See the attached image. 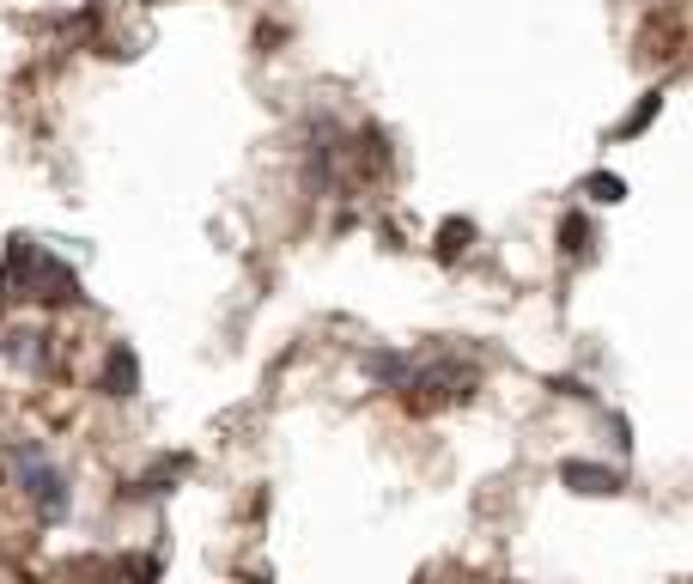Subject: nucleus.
<instances>
[{"instance_id":"obj_4","label":"nucleus","mask_w":693,"mask_h":584,"mask_svg":"<svg viewBox=\"0 0 693 584\" xmlns=\"http://www.w3.org/2000/svg\"><path fill=\"white\" fill-rule=\"evenodd\" d=\"M584 189H590L596 201H621V195H627V183H621V177H590Z\"/></svg>"},{"instance_id":"obj_1","label":"nucleus","mask_w":693,"mask_h":584,"mask_svg":"<svg viewBox=\"0 0 693 584\" xmlns=\"http://www.w3.org/2000/svg\"><path fill=\"white\" fill-rule=\"evenodd\" d=\"M7 463L19 469V481H25V493L37 499V511L43 518H67V475L37 451V445H13L7 451Z\"/></svg>"},{"instance_id":"obj_5","label":"nucleus","mask_w":693,"mask_h":584,"mask_svg":"<svg viewBox=\"0 0 693 584\" xmlns=\"http://www.w3.org/2000/svg\"><path fill=\"white\" fill-rule=\"evenodd\" d=\"M651 116H657V92H645V98H639V110L627 116V128H621V134H639V128H645Z\"/></svg>"},{"instance_id":"obj_3","label":"nucleus","mask_w":693,"mask_h":584,"mask_svg":"<svg viewBox=\"0 0 693 584\" xmlns=\"http://www.w3.org/2000/svg\"><path fill=\"white\" fill-rule=\"evenodd\" d=\"M104 396H134V353H128V347H116V353H110Z\"/></svg>"},{"instance_id":"obj_2","label":"nucleus","mask_w":693,"mask_h":584,"mask_svg":"<svg viewBox=\"0 0 693 584\" xmlns=\"http://www.w3.org/2000/svg\"><path fill=\"white\" fill-rule=\"evenodd\" d=\"M578 493H614V487H621V475H608V469H596V463H566L560 469Z\"/></svg>"}]
</instances>
